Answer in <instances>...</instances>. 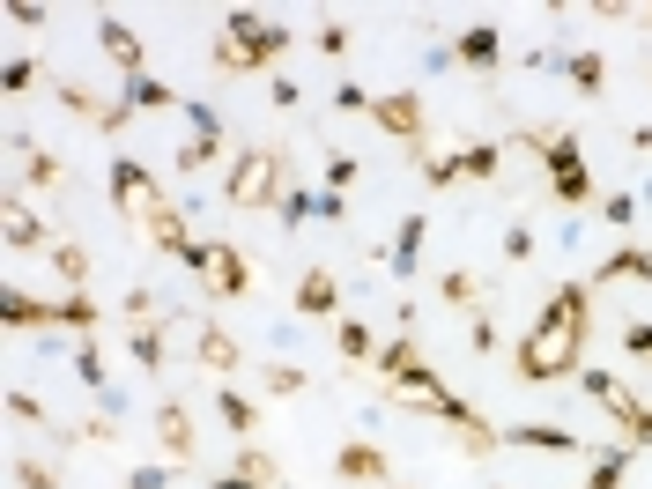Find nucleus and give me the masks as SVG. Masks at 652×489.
<instances>
[{
	"label": "nucleus",
	"mask_w": 652,
	"mask_h": 489,
	"mask_svg": "<svg viewBox=\"0 0 652 489\" xmlns=\"http://www.w3.org/2000/svg\"><path fill=\"white\" fill-rule=\"evenodd\" d=\"M571 341H578V319H571V304H564V312L527 341V371H564L571 364Z\"/></svg>",
	"instance_id": "nucleus-1"
},
{
	"label": "nucleus",
	"mask_w": 652,
	"mask_h": 489,
	"mask_svg": "<svg viewBox=\"0 0 652 489\" xmlns=\"http://www.w3.org/2000/svg\"><path fill=\"white\" fill-rule=\"evenodd\" d=\"M245 193H267V163H245V171H238V201H245Z\"/></svg>",
	"instance_id": "nucleus-2"
}]
</instances>
